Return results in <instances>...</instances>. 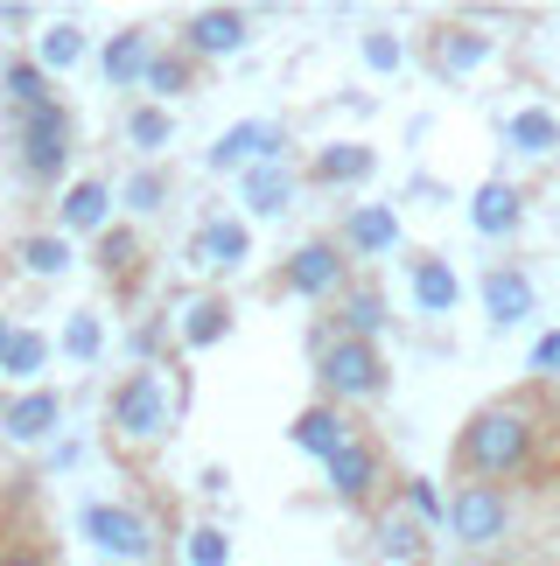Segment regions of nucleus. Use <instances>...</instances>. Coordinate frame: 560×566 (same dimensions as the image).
<instances>
[{
  "instance_id": "412c9836",
  "label": "nucleus",
  "mask_w": 560,
  "mask_h": 566,
  "mask_svg": "<svg viewBox=\"0 0 560 566\" xmlns=\"http://www.w3.org/2000/svg\"><path fill=\"white\" fill-rule=\"evenodd\" d=\"M225 329H231V301L204 294L197 308H183V343H189V350H210V343H225Z\"/></svg>"
},
{
  "instance_id": "473e14b6",
  "label": "nucleus",
  "mask_w": 560,
  "mask_h": 566,
  "mask_svg": "<svg viewBox=\"0 0 560 566\" xmlns=\"http://www.w3.org/2000/svg\"><path fill=\"white\" fill-rule=\"evenodd\" d=\"M183 559H189V566H225L231 546H225L218 525H197V532H189V546H183Z\"/></svg>"
},
{
  "instance_id": "f8f14e48",
  "label": "nucleus",
  "mask_w": 560,
  "mask_h": 566,
  "mask_svg": "<svg viewBox=\"0 0 560 566\" xmlns=\"http://www.w3.org/2000/svg\"><path fill=\"white\" fill-rule=\"evenodd\" d=\"M280 155V134L260 119H246V126H231V134H218V147H210V168H260Z\"/></svg>"
},
{
  "instance_id": "ea45409f",
  "label": "nucleus",
  "mask_w": 560,
  "mask_h": 566,
  "mask_svg": "<svg viewBox=\"0 0 560 566\" xmlns=\"http://www.w3.org/2000/svg\"><path fill=\"white\" fill-rule=\"evenodd\" d=\"M0 566H42L35 553H8V559H0Z\"/></svg>"
},
{
  "instance_id": "20e7f679",
  "label": "nucleus",
  "mask_w": 560,
  "mask_h": 566,
  "mask_svg": "<svg viewBox=\"0 0 560 566\" xmlns=\"http://www.w3.org/2000/svg\"><path fill=\"white\" fill-rule=\"evenodd\" d=\"M14 155H21V168H29L35 182L63 176V161H71V113H63V105H50V113L14 119Z\"/></svg>"
},
{
  "instance_id": "6e6552de",
  "label": "nucleus",
  "mask_w": 560,
  "mask_h": 566,
  "mask_svg": "<svg viewBox=\"0 0 560 566\" xmlns=\"http://www.w3.org/2000/svg\"><path fill=\"white\" fill-rule=\"evenodd\" d=\"M288 441L301 454H315V462H330V454H343L357 441V427H351V412H336V406H309V412H294Z\"/></svg>"
},
{
  "instance_id": "2f4dec72",
  "label": "nucleus",
  "mask_w": 560,
  "mask_h": 566,
  "mask_svg": "<svg viewBox=\"0 0 560 566\" xmlns=\"http://www.w3.org/2000/svg\"><path fill=\"white\" fill-rule=\"evenodd\" d=\"M147 92H155V98H183L189 92V63L183 56H155V63H147Z\"/></svg>"
},
{
  "instance_id": "e433bc0d",
  "label": "nucleus",
  "mask_w": 560,
  "mask_h": 566,
  "mask_svg": "<svg viewBox=\"0 0 560 566\" xmlns=\"http://www.w3.org/2000/svg\"><path fill=\"white\" fill-rule=\"evenodd\" d=\"M400 42L393 35H385V29H372V35H364V63H372V71H400Z\"/></svg>"
},
{
  "instance_id": "ddd939ff",
  "label": "nucleus",
  "mask_w": 560,
  "mask_h": 566,
  "mask_svg": "<svg viewBox=\"0 0 560 566\" xmlns=\"http://www.w3.org/2000/svg\"><path fill=\"white\" fill-rule=\"evenodd\" d=\"M330 490L343 504H364V496L378 490V448L372 441H351L343 454H330Z\"/></svg>"
},
{
  "instance_id": "cd10ccee",
  "label": "nucleus",
  "mask_w": 560,
  "mask_h": 566,
  "mask_svg": "<svg viewBox=\"0 0 560 566\" xmlns=\"http://www.w3.org/2000/svg\"><path fill=\"white\" fill-rule=\"evenodd\" d=\"M385 322V301L378 287H357L351 301H343V336H357V343H372V329Z\"/></svg>"
},
{
  "instance_id": "4468645a",
  "label": "nucleus",
  "mask_w": 560,
  "mask_h": 566,
  "mask_svg": "<svg viewBox=\"0 0 560 566\" xmlns=\"http://www.w3.org/2000/svg\"><path fill=\"white\" fill-rule=\"evenodd\" d=\"M105 84L113 92H126V84H147V63H155V42H147V29H120L113 42H105Z\"/></svg>"
},
{
  "instance_id": "4c0bfd02",
  "label": "nucleus",
  "mask_w": 560,
  "mask_h": 566,
  "mask_svg": "<svg viewBox=\"0 0 560 566\" xmlns=\"http://www.w3.org/2000/svg\"><path fill=\"white\" fill-rule=\"evenodd\" d=\"M406 504H414L421 525H427V517H448V511H442V496H435V483H406Z\"/></svg>"
},
{
  "instance_id": "dca6fc26",
  "label": "nucleus",
  "mask_w": 560,
  "mask_h": 566,
  "mask_svg": "<svg viewBox=\"0 0 560 566\" xmlns=\"http://www.w3.org/2000/svg\"><path fill=\"white\" fill-rule=\"evenodd\" d=\"M519 217H526V196L511 189V182H484V189H477V203H469V224H477L484 238L519 231Z\"/></svg>"
},
{
  "instance_id": "7ed1b4c3",
  "label": "nucleus",
  "mask_w": 560,
  "mask_h": 566,
  "mask_svg": "<svg viewBox=\"0 0 560 566\" xmlns=\"http://www.w3.org/2000/svg\"><path fill=\"white\" fill-rule=\"evenodd\" d=\"M448 532H456L463 546H498L511 532V496L498 483H463L448 496Z\"/></svg>"
},
{
  "instance_id": "f3484780",
  "label": "nucleus",
  "mask_w": 560,
  "mask_h": 566,
  "mask_svg": "<svg viewBox=\"0 0 560 566\" xmlns=\"http://www.w3.org/2000/svg\"><path fill=\"white\" fill-rule=\"evenodd\" d=\"M414 301H421V315H448L463 301V280L448 259H414Z\"/></svg>"
},
{
  "instance_id": "393cba45",
  "label": "nucleus",
  "mask_w": 560,
  "mask_h": 566,
  "mask_svg": "<svg viewBox=\"0 0 560 566\" xmlns=\"http://www.w3.org/2000/svg\"><path fill=\"white\" fill-rule=\"evenodd\" d=\"M168 134H176L168 105H134V113H126V140H134L141 155H155V147H168Z\"/></svg>"
},
{
  "instance_id": "b1692460",
  "label": "nucleus",
  "mask_w": 560,
  "mask_h": 566,
  "mask_svg": "<svg viewBox=\"0 0 560 566\" xmlns=\"http://www.w3.org/2000/svg\"><path fill=\"white\" fill-rule=\"evenodd\" d=\"M372 176V147H322L315 155V182H364Z\"/></svg>"
},
{
  "instance_id": "9b49d317",
  "label": "nucleus",
  "mask_w": 560,
  "mask_h": 566,
  "mask_svg": "<svg viewBox=\"0 0 560 566\" xmlns=\"http://www.w3.org/2000/svg\"><path fill=\"white\" fill-rule=\"evenodd\" d=\"M343 245H351L357 259H385L400 245V217L385 203H357L351 217H343Z\"/></svg>"
},
{
  "instance_id": "5701e85b",
  "label": "nucleus",
  "mask_w": 560,
  "mask_h": 566,
  "mask_svg": "<svg viewBox=\"0 0 560 566\" xmlns=\"http://www.w3.org/2000/svg\"><path fill=\"white\" fill-rule=\"evenodd\" d=\"M511 147H519V155H553V147H560V119L547 113V105L511 113Z\"/></svg>"
},
{
  "instance_id": "a211bd4d",
  "label": "nucleus",
  "mask_w": 560,
  "mask_h": 566,
  "mask_svg": "<svg viewBox=\"0 0 560 566\" xmlns=\"http://www.w3.org/2000/svg\"><path fill=\"white\" fill-rule=\"evenodd\" d=\"M63 231H113V189L105 182H77L71 196H63Z\"/></svg>"
},
{
  "instance_id": "6ab92c4d",
  "label": "nucleus",
  "mask_w": 560,
  "mask_h": 566,
  "mask_svg": "<svg viewBox=\"0 0 560 566\" xmlns=\"http://www.w3.org/2000/svg\"><path fill=\"white\" fill-rule=\"evenodd\" d=\"M56 420H63V399H56V391H21V399L8 406V433H14V441H42Z\"/></svg>"
},
{
  "instance_id": "9d476101",
  "label": "nucleus",
  "mask_w": 560,
  "mask_h": 566,
  "mask_svg": "<svg viewBox=\"0 0 560 566\" xmlns=\"http://www.w3.org/2000/svg\"><path fill=\"white\" fill-rule=\"evenodd\" d=\"M288 294H301V301H315V294H330L336 280H343V252L330 245V238H315V245H301L294 259H288Z\"/></svg>"
},
{
  "instance_id": "c756f323",
  "label": "nucleus",
  "mask_w": 560,
  "mask_h": 566,
  "mask_svg": "<svg viewBox=\"0 0 560 566\" xmlns=\"http://www.w3.org/2000/svg\"><path fill=\"white\" fill-rule=\"evenodd\" d=\"M484 50H490V42H484L477 29H448V35H442V71H448V77H456V71H477Z\"/></svg>"
},
{
  "instance_id": "a878e982",
  "label": "nucleus",
  "mask_w": 560,
  "mask_h": 566,
  "mask_svg": "<svg viewBox=\"0 0 560 566\" xmlns=\"http://www.w3.org/2000/svg\"><path fill=\"white\" fill-rule=\"evenodd\" d=\"M42 364H50V343H42L35 329H14L8 343H0V371H14V378H35Z\"/></svg>"
},
{
  "instance_id": "0eeeda50",
  "label": "nucleus",
  "mask_w": 560,
  "mask_h": 566,
  "mask_svg": "<svg viewBox=\"0 0 560 566\" xmlns=\"http://www.w3.org/2000/svg\"><path fill=\"white\" fill-rule=\"evenodd\" d=\"M246 35H252V21L239 8H197L183 21V50H197V56H231V50H246Z\"/></svg>"
},
{
  "instance_id": "4be33fe9",
  "label": "nucleus",
  "mask_w": 560,
  "mask_h": 566,
  "mask_svg": "<svg viewBox=\"0 0 560 566\" xmlns=\"http://www.w3.org/2000/svg\"><path fill=\"white\" fill-rule=\"evenodd\" d=\"M8 98H14L21 119H29V113H50V105H56L50 71H42V63H8Z\"/></svg>"
},
{
  "instance_id": "72a5a7b5",
  "label": "nucleus",
  "mask_w": 560,
  "mask_h": 566,
  "mask_svg": "<svg viewBox=\"0 0 560 566\" xmlns=\"http://www.w3.org/2000/svg\"><path fill=\"white\" fill-rule=\"evenodd\" d=\"M134 259H141L134 231H105V238H98V266H105V273H126V266H134Z\"/></svg>"
},
{
  "instance_id": "aec40b11",
  "label": "nucleus",
  "mask_w": 560,
  "mask_h": 566,
  "mask_svg": "<svg viewBox=\"0 0 560 566\" xmlns=\"http://www.w3.org/2000/svg\"><path fill=\"white\" fill-rule=\"evenodd\" d=\"M239 196H246V210H260V217H280V210H288V196H294V182H288V168L260 161V168H246Z\"/></svg>"
},
{
  "instance_id": "c85d7f7f",
  "label": "nucleus",
  "mask_w": 560,
  "mask_h": 566,
  "mask_svg": "<svg viewBox=\"0 0 560 566\" xmlns=\"http://www.w3.org/2000/svg\"><path fill=\"white\" fill-rule=\"evenodd\" d=\"M21 266L42 273V280L71 273V238H29V245H21Z\"/></svg>"
},
{
  "instance_id": "58836bf2",
  "label": "nucleus",
  "mask_w": 560,
  "mask_h": 566,
  "mask_svg": "<svg viewBox=\"0 0 560 566\" xmlns=\"http://www.w3.org/2000/svg\"><path fill=\"white\" fill-rule=\"evenodd\" d=\"M532 371H540V378H560V329L532 343Z\"/></svg>"
},
{
  "instance_id": "c9c22d12",
  "label": "nucleus",
  "mask_w": 560,
  "mask_h": 566,
  "mask_svg": "<svg viewBox=\"0 0 560 566\" xmlns=\"http://www.w3.org/2000/svg\"><path fill=\"white\" fill-rule=\"evenodd\" d=\"M162 196H168V182L155 176V168H141V176L126 182V210H162Z\"/></svg>"
},
{
  "instance_id": "1a4fd4ad",
  "label": "nucleus",
  "mask_w": 560,
  "mask_h": 566,
  "mask_svg": "<svg viewBox=\"0 0 560 566\" xmlns=\"http://www.w3.org/2000/svg\"><path fill=\"white\" fill-rule=\"evenodd\" d=\"M246 259H252V231L239 217H210L197 231V245H189V266H204V273H231V266H246Z\"/></svg>"
},
{
  "instance_id": "a19ab883",
  "label": "nucleus",
  "mask_w": 560,
  "mask_h": 566,
  "mask_svg": "<svg viewBox=\"0 0 560 566\" xmlns=\"http://www.w3.org/2000/svg\"><path fill=\"white\" fill-rule=\"evenodd\" d=\"M8 336H14V329H8V322H0V343H8Z\"/></svg>"
},
{
  "instance_id": "423d86ee",
  "label": "nucleus",
  "mask_w": 560,
  "mask_h": 566,
  "mask_svg": "<svg viewBox=\"0 0 560 566\" xmlns=\"http://www.w3.org/2000/svg\"><path fill=\"white\" fill-rule=\"evenodd\" d=\"M84 538H92L98 553H113L126 566H141L147 553H155V532H147V517L141 511H126V504H84Z\"/></svg>"
},
{
  "instance_id": "2eb2a0df",
  "label": "nucleus",
  "mask_w": 560,
  "mask_h": 566,
  "mask_svg": "<svg viewBox=\"0 0 560 566\" xmlns=\"http://www.w3.org/2000/svg\"><path fill=\"white\" fill-rule=\"evenodd\" d=\"M484 308H490V322L498 329H519V322L532 315V280L519 273V266H498L484 280Z\"/></svg>"
},
{
  "instance_id": "f03ea898",
  "label": "nucleus",
  "mask_w": 560,
  "mask_h": 566,
  "mask_svg": "<svg viewBox=\"0 0 560 566\" xmlns=\"http://www.w3.org/2000/svg\"><path fill=\"white\" fill-rule=\"evenodd\" d=\"M315 378H322L330 399H378L385 391V357L372 343H357V336H336V343H322Z\"/></svg>"
},
{
  "instance_id": "39448f33",
  "label": "nucleus",
  "mask_w": 560,
  "mask_h": 566,
  "mask_svg": "<svg viewBox=\"0 0 560 566\" xmlns=\"http://www.w3.org/2000/svg\"><path fill=\"white\" fill-rule=\"evenodd\" d=\"M113 427H120V441H134V448H147V441L168 433V391H162L155 371H134L113 391Z\"/></svg>"
},
{
  "instance_id": "f257e3e1",
  "label": "nucleus",
  "mask_w": 560,
  "mask_h": 566,
  "mask_svg": "<svg viewBox=\"0 0 560 566\" xmlns=\"http://www.w3.org/2000/svg\"><path fill=\"white\" fill-rule=\"evenodd\" d=\"M532 412L519 399H498V406H484L477 420H469L456 433V469L463 475H477V483H498V475H519L532 469Z\"/></svg>"
},
{
  "instance_id": "f704fd0d",
  "label": "nucleus",
  "mask_w": 560,
  "mask_h": 566,
  "mask_svg": "<svg viewBox=\"0 0 560 566\" xmlns=\"http://www.w3.org/2000/svg\"><path fill=\"white\" fill-rule=\"evenodd\" d=\"M63 350H71L77 364H92V357H98V322H92V315H71V329H63Z\"/></svg>"
},
{
  "instance_id": "bb28decb",
  "label": "nucleus",
  "mask_w": 560,
  "mask_h": 566,
  "mask_svg": "<svg viewBox=\"0 0 560 566\" xmlns=\"http://www.w3.org/2000/svg\"><path fill=\"white\" fill-rule=\"evenodd\" d=\"M77 56H84V29H77V21H56V29L42 35V50H35L42 71H71Z\"/></svg>"
},
{
  "instance_id": "7c9ffc66",
  "label": "nucleus",
  "mask_w": 560,
  "mask_h": 566,
  "mask_svg": "<svg viewBox=\"0 0 560 566\" xmlns=\"http://www.w3.org/2000/svg\"><path fill=\"white\" fill-rule=\"evenodd\" d=\"M378 553H385V559H414V553H421V517L393 511V517L378 525Z\"/></svg>"
}]
</instances>
